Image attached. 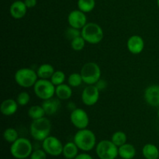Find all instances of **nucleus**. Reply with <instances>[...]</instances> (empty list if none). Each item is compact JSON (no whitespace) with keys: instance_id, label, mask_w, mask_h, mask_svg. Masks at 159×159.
Returning a JSON list of instances; mask_svg holds the SVG:
<instances>
[{"instance_id":"1","label":"nucleus","mask_w":159,"mask_h":159,"mask_svg":"<svg viewBox=\"0 0 159 159\" xmlns=\"http://www.w3.org/2000/svg\"><path fill=\"white\" fill-rule=\"evenodd\" d=\"M73 141L75 143L79 150L89 152L96 146V137L95 134L89 129H81L75 133Z\"/></svg>"},{"instance_id":"2","label":"nucleus","mask_w":159,"mask_h":159,"mask_svg":"<svg viewBox=\"0 0 159 159\" xmlns=\"http://www.w3.org/2000/svg\"><path fill=\"white\" fill-rule=\"evenodd\" d=\"M51 131V123L47 117L34 120L30 125V134L34 140L43 141L50 136Z\"/></svg>"},{"instance_id":"3","label":"nucleus","mask_w":159,"mask_h":159,"mask_svg":"<svg viewBox=\"0 0 159 159\" xmlns=\"http://www.w3.org/2000/svg\"><path fill=\"white\" fill-rule=\"evenodd\" d=\"M9 152L16 159L28 158L33 152L32 143L26 138H19L15 142L11 144Z\"/></svg>"},{"instance_id":"4","label":"nucleus","mask_w":159,"mask_h":159,"mask_svg":"<svg viewBox=\"0 0 159 159\" xmlns=\"http://www.w3.org/2000/svg\"><path fill=\"white\" fill-rule=\"evenodd\" d=\"M82 37L85 39L86 43L90 44H97L100 43L104 37L102 28L96 23H87L86 25L81 30Z\"/></svg>"},{"instance_id":"5","label":"nucleus","mask_w":159,"mask_h":159,"mask_svg":"<svg viewBox=\"0 0 159 159\" xmlns=\"http://www.w3.org/2000/svg\"><path fill=\"white\" fill-rule=\"evenodd\" d=\"M14 79L17 85L23 88L27 89L34 87L38 80V76L37 71L28 68H23L16 71Z\"/></svg>"},{"instance_id":"6","label":"nucleus","mask_w":159,"mask_h":159,"mask_svg":"<svg viewBox=\"0 0 159 159\" xmlns=\"http://www.w3.org/2000/svg\"><path fill=\"white\" fill-rule=\"evenodd\" d=\"M80 74L85 84L96 85L101 78L100 67L95 62H87L81 68Z\"/></svg>"},{"instance_id":"7","label":"nucleus","mask_w":159,"mask_h":159,"mask_svg":"<svg viewBox=\"0 0 159 159\" xmlns=\"http://www.w3.org/2000/svg\"><path fill=\"white\" fill-rule=\"evenodd\" d=\"M56 86L50 79H40L34 85V92L36 96L42 100L51 99L55 95Z\"/></svg>"},{"instance_id":"8","label":"nucleus","mask_w":159,"mask_h":159,"mask_svg":"<svg viewBox=\"0 0 159 159\" xmlns=\"http://www.w3.org/2000/svg\"><path fill=\"white\" fill-rule=\"evenodd\" d=\"M96 153L99 159H116L119 155L118 147L111 140H102L96 146Z\"/></svg>"},{"instance_id":"9","label":"nucleus","mask_w":159,"mask_h":159,"mask_svg":"<svg viewBox=\"0 0 159 159\" xmlns=\"http://www.w3.org/2000/svg\"><path fill=\"white\" fill-rule=\"evenodd\" d=\"M64 144L57 138L51 136L42 141V148L46 152L48 155L53 157H57L62 155Z\"/></svg>"},{"instance_id":"10","label":"nucleus","mask_w":159,"mask_h":159,"mask_svg":"<svg viewBox=\"0 0 159 159\" xmlns=\"http://www.w3.org/2000/svg\"><path fill=\"white\" fill-rule=\"evenodd\" d=\"M71 124L79 130L85 129L89 124V117L85 110L81 108H75L70 115Z\"/></svg>"},{"instance_id":"11","label":"nucleus","mask_w":159,"mask_h":159,"mask_svg":"<svg viewBox=\"0 0 159 159\" xmlns=\"http://www.w3.org/2000/svg\"><path fill=\"white\" fill-rule=\"evenodd\" d=\"M99 91L96 85H88L83 89L81 96L82 102L87 107H92L97 103L99 99Z\"/></svg>"},{"instance_id":"12","label":"nucleus","mask_w":159,"mask_h":159,"mask_svg":"<svg viewBox=\"0 0 159 159\" xmlns=\"http://www.w3.org/2000/svg\"><path fill=\"white\" fill-rule=\"evenodd\" d=\"M68 23L71 27L82 30L87 23L86 15L79 9L72 10L68 16Z\"/></svg>"},{"instance_id":"13","label":"nucleus","mask_w":159,"mask_h":159,"mask_svg":"<svg viewBox=\"0 0 159 159\" xmlns=\"http://www.w3.org/2000/svg\"><path fill=\"white\" fill-rule=\"evenodd\" d=\"M145 102L152 107H159V85H152L145 89L144 93Z\"/></svg>"},{"instance_id":"14","label":"nucleus","mask_w":159,"mask_h":159,"mask_svg":"<svg viewBox=\"0 0 159 159\" xmlns=\"http://www.w3.org/2000/svg\"><path fill=\"white\" fill-rule=\"evenodd\" d=\"M128 51L133 54H141L144 48V40L141 36L133 35L128 39L127 43Z\"/></svg>"},{"instance_id":"15","label":"nucleus","mask_w":159,"mask_h":159,"mask_svg":"<svg viewBox=\"0 0 159 159\" xmlns=\"http://www.w3.org/2000/svg\"><path fill=\"white\" fill-rule=\"evenodd\" d=\"M27 9L24 1L16 0L11 4L9 7V13L15 20H20L26 16Z\"/></svg>"},{"instance_id":"16","label":"nucleus","mask_w":159,"mask_h":159,"mask_svg":"<svg viewBox=\"0 0 159 159\" xmlns=\"http://www.w3.org/2000/svg\"><path fill=\"white\" fill-rule=\"evenodd\" d=\"M19 104L16 100L12 99H6L2 102L0 105V112L4 116H9L15 114L18 110Z\"/></svg>"},{"instance_id":"17","label":"nucleus","mask_w":159,"mask_h":159,"mask_svg":"<svg viewBox=\"0 0 159 159\" xmlns=\"http://www.w3.org/2000/svg\"><path fill=\"white\" fill-rule=\"evenodd\" d=\"M41 106L44 110L46 115H54L59 110L61 107L60 99L58 98L54 99V97L51 99L43 100Z\"/></svg>"},{"instance_id":"18","label":"nucleus","mask_w":159,"mask_h":159,"mask_svg":"<svg viewBox=\"0 0 159 159\" xmlns=\"http://www.w3.org/2000/svg\"><path fill=\"white\" fill-rule=\"evenodd\" d=\"M72 87L67 84H61L57 85L55 89V96L60 100H67L69 99L72 96Z\"/></svg>"},{"instance_id":"19","label":"nucleus","mask_w":159,"mask_h":159,"mask_svg":"<svg viewBox=\"0 0 159 159\" xmlns=\"http://www.w3.org/2000/svg\"><path fill=\"white\" fill-rule=\"evenodd\" d=\"M118 153L119 156L121 158L124 159H133L136 155V148L134 146L131 144H123L122 146L118 148Z\"/></svg>"},{"instance_id":"20","label":"nucleus","mask_w":159,"mask_h":159,"mask_svg":"<svg viewBox=\"0 0 159 159\" xmlns=\"http://www.w3.org/2000/svg\"><path fill=\"white\" fill-rule=\"evenodd\" d=\"M79 148L74 141L68 142L64 145L62 155L66 159H75L79 155Z\"/></svg>"},{"instance_id":"21","label":"nucleus","mask_w":159,"mask_h":159,"mask_svg":"<svg viewBox=\"0 0 159 159\" xmlns=\"http://www.w3.org/2000/svg\"><path fill=\"white\" fill-rule=\"evenodd\" d=\"M55 71L54 67L50 64H43L40 65L37 70V74L39 79H50Z\"/></svg>"},{"instance_id":"22","label":"nucleus","mask_w":159,"mask_h":159,"mask_svg":"<svg viewBox=\"0 0 159 159\" xmlns=\"http://www.w3.org/2000/svg\"><path fill=\"white\" fill-rule=\"evenodd\" d=\"M142 155L145 159H158L159 149L153 144H146L142 148Z\"/></svg>"},{"instance_id":"23","label":"nucleus","mask_w":159,"mask_h":159,"mask_svg":"<svg viewBox=\"0 0 159 159\" xmlns=\"http://www.w3.org/2000/svg\"><path fill=\"white\" fill-rule=\"evenodd\" d=\"M27 114L28 116L32 120H34L40 119L42 117H44V116L46 115V113H45L44 110H43L42 106L34 105L30 107L29 110H28Z\"/></svg>"},{"instance_id":"24","label":"nucleus","mask_w":159,"mask_h":159,"mask_svg":"<svg viewBox=\"0 0 159 159\" xmlns=\"http://www.w3.org/2000/svg\"><path fill=\"white\" fill-rule=\"evenodd\" d=\"M78 8L85 13L92 12L96 6L95 0H78Z\"/></svg>"},{"instance_id":"25","label":"nucleus","mask_w":159,"mask_h":159,"mask_svg":"<svg viewBox=\"0 0 159 159\" xmlns=\"http://www.w3.org/2000/svg\"><path fill=\"white\" fill-rule=\"evenodd\" d=\"M3 138L8 143L12 144L19 138L18 131L15 128H12V127L6 128L3 132Z\"/></svg>"},{"instance_id":"26","label":"nucleus","mask_w":159,"mask_h":159,"mask_svg":"<svg viewBox=\"0 0 159 159\" xmlns=\"http://www.w3.org/2000/svg\"><path fill=\"white\" fill-rule=\"evenodd\" d=\"M127 137L124 132L123 131H116L113 134L111 137V141L115 145L117 146L118 148L122 146L123 144L127 143Z\"/></svg>"},{"instance_id":"27","label":"nucleus","mask_w":159,"mask_h":159,"mask_svg":"<svg viewBox=\"0 0 159 159\" xmlns=\"http://www.w3.org/2000/svg\"><path fill=\"white\" fill-rule=\"evenodd\" d=\"M83 82L82 75L80 73H71L68 79V83L71 87H79Z\"/></svg>"},{"instance_id":"28","label":"nucleus","mask_w":159,"mask_h":159,"mask_svg":"<svg viewBox=\"0 0 159 159\" xmlns=\"http://www.w3.org/2000/svg\"><path fill=\"white\" fill-rule=\"evenodd\" d=\"M65 79H66V76H65V72L60 71V70H57V71H54L50 80L51 81V82L55 86H57V85H61V84H63L65 82Z\"/></svg>"},{"instance_id":"29","label":"nucleus","mask_w":159,"mask_h":159,"mask_svg":"<svg viewBox=\"0 0 159 159\" xmlns=\"http://www.w3.org/2000/svg\"><path fill=\"white\" fill-rule=\"evenodd\" d=\"M85 43H86V41L85 40V39L82 36H79V37H76V38L73 39L71 40V47L74 51H80L84 49L85 46Z\"/></svg>"},{"instance_id":"30","label":"nucleus","mask_w":159,"mask_h":159,"mask_svg":"<svg viewBox=\"0 0 159 159\" xmlns=\"http://www.w3.org/2000/svg\"><path fill=\"white\" fill-rule=\"evenodd\" d=\"M30 101V96L27 92H21L17 95L16 102L20 107H25Z\"/></svg>"},{"instance_id":"31","label":"nucleus","mask_w":159,"mask_h":159,"mask_svg":"<svg viewBox=\"0 0 159 159\" xmlns=\"http://www.w3.org/2000/svg\"><path fill=\"white\" fill-rule=\"evenodd\" d=\"M65 36L68 40H70L71 41L73 39L76 38V37H79V36H82V32H81L80 30L70 26L69 28H68L65 30Z\"/></svg>"},{"instance_id":"32","label":"nucleus","mask_w":159,"mask_h":159,"mask_svg":"<svg viewBox=\"0 0 159 159\" xmlns=\"http://www.w3.org/2000/svg\"><path fill=\"white\" fill-rule=\"evenodd\" d=\"M47 155L48 154L43 148L36 149L33 151L32 154L30 156V159H47Z\"/></svg>"},{"instance_id":"33","label":"nucleus","mask_w":159,"mask_h":159,"mask_svg":"<svg viewBox=\"0 0 159 159\" xmlns=\"http://www.w3.org/2000/svg\"><path fill=\"white\" fill-rule=\"evenodd\" d=\"M24 2L28 9H31V8L35 7L37 3V0H24Z\"/></svg>"},{"instance_id":"34","label":"nucleus","mask_w":159,"mask_h":159,"mask_svg":"<svg viewBox=\"0 0 159 159\" xmlns=\"http://www.w3.org/2000/svg\"><path fill=\"white\" fill-rule=\"evenodd\" d=\"M75 159H93V158L87 152H83V153L79 154Z\"/></svg>"},{"instance_id":"35","label":"nucleus","mask_w":159,"mask_h":159,"mask_svg":"<svg viewBox=\"0 0 159 159\" xmlns=\"http://www.w3.org/2000/svg\"><path fill=\"white\" fill-rule=\"evenodd\" d=\"M96 85L98 87V89H99V90L102 89H104L107 86V85H106V82H104V81L101 80V79H99V80L98 81V82L96 84Z\"/></svg>"},{"instance_id":"36","label":"nucleus","mask_w":159,"mask_h":159,"mask_svg":"<svg viewBox=\"0 0 159 159\" xmlns=\"http://www.w3.org/2000/svg\"><path fill=\"white\" fill-rule=\"evenodd\" d=\"M158 117L159 119V107H158Z\"/></svg>"},{"instance_id":"37","label":"nucleus","mask_w":159,"mask_h":159,"mask_svg":"<svg viewBox=\"0 0 159 159\" xmlns=\"http://www.w3.org/2000/svg\"><path fill=\"white\" fill-rule=\"evenodd\" d=\"M157 3H158V6L159 8V0H157Z\"/></svg>"},{"instance_id":"38","label":"nucleus","mask_w":159,"mask_h":159,"mask_svg":"<svg viewBox=\"0 0 159 159\" xmlns=\"http://www.w3.org/2000/svg\"><path fill=\"white\" fill-rule=\"evenodd\" d=\"M118 159H124V158H118Z\"/></svg>"},{"instance_id":"39","label":"nucleus","mask_w":159,"mask_h":159,"mask_svg":"<svg viewBox=\"0 0 159 159\" xmlns=\"http://www.w3.org/2000/svg\"><path fill=\"white\" fill-rule=\"evenodd\" d=\"M25 159H29V158H25Z\"/></svg>"}]
</instances>
